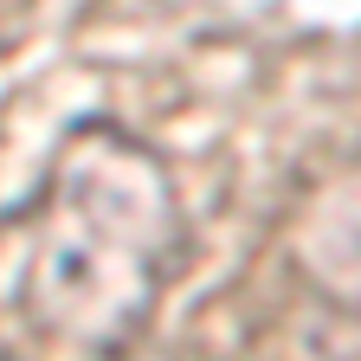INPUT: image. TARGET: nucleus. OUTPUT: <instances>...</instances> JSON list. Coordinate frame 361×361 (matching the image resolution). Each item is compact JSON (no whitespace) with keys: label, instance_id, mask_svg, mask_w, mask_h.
<instances>
[{"label":"nucleus","instance_id":"nucleus-1","mask_svg":"<svg viewBox=\"0 0 361 361\" xmlns=\"http://www.w3.org/2000/svg\"><path fill=\"white\" fill-rule=\"evenodd\" d=\"M180 245L188 233L161 155L116 123H84L32 200L26 303L65 342L116 348L149 323Z\"/></svg>","mask_w":361,"mask_h":361}]
</instances>
